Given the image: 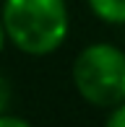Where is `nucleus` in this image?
Listing matches in <instances>:
<instances>
[{"instance_id": "0eeeda50", "label": "nucleus", "mask_w": 125, "mask_h": 127, "mask_svg": "<svg viewBox=\"0 0 125 127\" xmlns=\"http://www.w3.org/2000/svg\"><path fill=\"white\" fill-rule=\"evenodd\" d=\"M5 44H8V34H5V24H3V18H0V52L5 49Z\"/></svg>"}, {"instance_id": "39448f33", "label": "nucleus", "mask_w": 125, "mask_h": 127, "mask_svg": "<svg viewBox=\"0 0 125 127\" xmlns=\"http://www.w3.org/2000/svg\"><path fill=\"white\" fill-rule=\"evenodd\" d=\"M107 125H110V127H125V101H120L117 106L110 109V114H107Z\"/></svg>"}, {"instance_id": "f257e3e1", "label": "nucleus", "mask_w": 125, "mask_h": 127, "mask_svg": "<svg viewBox=\"0 0 125 127\" xmlns=\"http://www.w3.org/2000/svg\"><path fill=\"white\" fill-rule=\"evenodd\" d=\"M0 18L5 24L8 42L31 57L58 52L70 31L65 0H5Z\"/></svg>"}, {"instance_id": "423d86ee", "label": "nucleus", "mask_w": 125, "mask_h": 127, "mask_svg": "<svg viewBox=\"0 0 125 127\" xmlns=\"http://www.w3.org/2000/svg\"><path fill=\"white\" fill-rule=\"evenodd\" d=\"M0 127H29V119L18 117V114H8V109H5L0 114Z\"/></svg>"}, {"instance_id": "20e7f679", "label": "nucleus", "mask_w": 125, "mask_h": 127, "mask_svg": "<svg viewBox=\"0 0 125 127\" xmlns=\"http://www.w3.org/2000/svg\"><path fill=\"white\" fill-rule=\"evenodd\" d=\"M10 99H13V88H10V80L5 78V73L0 70V114L10 106Z\"/></svg>"}, {"instance_id": "7ed1b4c3", "label": "nucleus", "mask_w": 125, "mask_h": 127, "mask_svg": "<svg viewBox=\"0 0 125 127\" xmlns=\"http://www.w3.org/2000/svg\"><path fill=\"white\" fill-rule=\"evenodd\" d=\"M89 10L110 26L125 24V0H86Z\"/></svg>"}, {"instance_id": "f03ea898", "label": "nucleus", "mask_w": 125, "mask_h": 127, "mask_svg": "<svg viewBox=\"0 0 125 127\" xmlns=\"http://www.w3.org/2000/svg\"><path fill=\"white\" fill-rule=\"evenodd\" d=\"M73 86L96 109L117 106L125 101V52L110 42L86 44L73 60Z\"/></svg>"}]
</instances>
